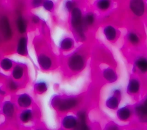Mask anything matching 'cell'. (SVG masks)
<instances>
[{
  "label": "cell",
  "mask_w": 147,
  "mask_h": 130,
  "mask_svg": "<svg viewBox=\"0 0 147 130\" xmlns=\"http://www.w3.org/2000/svg\"><path fill=\"white\" fill-rule=\"evenodd\" d=\"M35 113L33 109L29 108L23 109L18 115L20 121L22 124H28L33 120Z\"/></svg>",
  "instance_id": "7402d4cb"
},
{
  "label": "cell",
  "mask_w": 147,
  "mask_h": 130,
  "mask_svg": "<svg viewBox=\"0 0 147 130\" xmlns=\"http://www.w3.org/2000/svg\"><path fill=\"white\" fill-rule=\"evenodd\" d=\"M100 76L105 82L110 84L116 82L118 79V74L116 68L110 65L101 67Z\"/></svg>",
  "instance_id": "30bf717a"
},
{
  "label": "cell",
  "mask_w": 147,
  "mask_h": 130,
  "mask_svg": "<svg viewBox=\"0 0 147 130\" xmlns=\"http://www.w3.org/2000/svg\"><path fill=\"white\" fill-rule=\"evenodd\" d=\"M144 88L142 78L138 75L131 74L130 76L126 88V93L131 98L138 100Z\"/></svg>",
  "instance_id": "277c9868"
},
{
  "label": "cell",
  "mask_w": 147,
  "mask_h": 130,
  "mask_svg": "<svg viewBox=\"0 0 147 130\" xmlns=\"http://www.w3.org/2000/svg\"><path fill=\"white\" fill-rule=\"evenodd\" d=\"M78 5L77 0H65L63 5L64 9L68 13H69L74 7Z\"/></svg>",
  "instance_id": "83f0119b"
},
{
  "label": "cell",
  "mask_w": 147,
  "mask_h": 130,
  "mask_svg": "<svg viewBox=\"0 0 147 130\" xmlns=\"http://www.w3.org/2000/svg\"><path fill=\"white\" fill-rule=\"evenodd\" d=\"M13 66H14V62L9 58H7V57L3 58L0 61V67L4 71L8 72L11 70Z\"/></svg>",
  "instance_id": "484cf974"
},
{
  "label": "cell",
  "mask_w": 147,
  "mask_h": 130,
  "mask_svg": "<svg viewBox=\"0 0 147 130\" xmlns=\"http://www.w3.org/2000/svg\"><path fill=\"white\" fill-rule=\"evenodd\" d=\"M126 45L133 49H140L143 44L142 36L136 30L130 29L128 30L125 37Z\"/></svg>",
  "instance_id": "ba28073f"
},
{
  "label": "cell",
  "mask_w": 147,
  "mask_h": 130,
  "mask_svg": "<svg viewBox=\"0 0 147 130\" xmlns=\"http://www.w3.org/2000/svg\"><path fill=\"white\" fill-rule=\"evenodd\" d=\"M84 12L78 5L69 13V23L75 39L79 42H84L87 39V31L83 22Z\"/></svg>",
  "instance_id": "3957f363"
},
{
  "label": "cell",
  "mask_w": 147,
  "mask_h": 130,
  "mask_svg": "<svg viewBox=\"0 0 147 130\" xmlns=\"http://www.w3.org/2000/svg\"><path fill=\"white\" fill-rule=\"evenodd\" d=\"M32 97L26 93H22L17 96L16 98V104L21 109L30 108L33 104Z\"/></svg>",
  "instance_id": "e0dca14e"
},
{
  "label": "cell",
  "mask_w": 147,
  "mask_h": 130,
  "mask_svg": "<svg viewBox=\"0 0 147 130\" xmlns=\"http://www.w3.org/2000/svg\"><path fill=\"white\" fill-rule=\"evenodd\" d=\"M116 116L121 122L127 123L130 121L134 117L133 106L126 105L119 107L116 110Z\"/></svg>",
  "instance_id": "7c38bea8"
},
{
  "label": "cell",
  "mask_w": 147,
  "mask_h": 130,
  "mask_svg": "<svg viewBox=\"0 0 147 130\" xmlns=\"http://www.w3.org/2000/svg\"><path fill=\"white\" fill-rule=\"evenodd\" d=\"M54 2L51 0H45L43 1L42 6L44 9L48 11H52L54 8Z\"/></svg>",
  "instance_id": "f546056e"
},
{
  "label": "cell",
  "mask_w": 147,
  "mask_h": 130,
  "mask_svg": "<svg viewBox=\"0 0 147 130\" xmlns=\"http://www.w3.org/2000/svg\"><path fill=\"white\" fill-rule=\"evenodd\" d=\"M131 72L141 78L147 77V55L138 54L133 57Z\"/></svg>",
  "instance_id": "8992f818"
},
{
  "label": "cell",
  "mask_w": 147,
  "mask_h": 130,
  "mask_svg": "<svg viewBox=\"0 0 147 130\" xmlns=\"http://www.w3.org/2000/svg\"><path fill=\"white\" fill-rule=\"evenodd\" d=\"M78 119V126L77 129H89L90 124L88 121V116L87 109L82 106L75 112Z\"/></svg>",
  "instance_id": "5bb4252c"
},
{
  "label": "cell",
  "mask_w": 147,
  "mask_h": 130,
  "mask_svg": "<svg viewBox=\"0 0 147 130\" xmlns=\"http://www.w3.org/2000/svg\"><path fill=\"white\" fill-rule=\"evenodd\" d=\"M60 120V127L64 129H77L78 119L75 113H68L62 115Z\"/></svg>",
  "instance_id": "4fadbf2b"
},
{
  "label": "cell",
  "mask_w": 147,
  "mask_h": 130,
  "mask_svg": "<svg viewBox=\"0 0 147 130\" xmlns=\"http://www.w3.org/2000/svg\"><path fill=\"white\" fill-rule=\"evenodd\" d=\"M19 84L17 81L14 79L9 80L6 84L7 89L10 92H15L17 91L19 88Z\"/></svg>",
  "instance_id": "f1b7e54d"
},
{
  "label": "cell",
  "mask_w": 147,
  "mask_h": 130,
  "mask_svg": "<svg viewBox=\"0 0 147 130\" xmlns=\"http://www.w3.org/2000/svg\"><path fill=\"white\" fill-rule=\"evenodd\" d=\"M104 128L109 130H118L120 129V127L114 121H109L106 124Z\"/></svg>",
  "instance_id": "4dcf8cb0"
},
{
  "label": "cell",
  "mask_w": 147,
  "mask_h": 130,
  "mask_svg": "<svg viewBox=\"0 0 147 130\" xmlns=\"http://www.w3.org/2000/svg\"><path fill=\"white\" fill-rule=\"evenodd\" d=\"M83 95L55 94L51 99V105L58 113L61 115L75 112L83 106Z\"/></svg>",
  "instance_id": "7a4b0ae2"
},
{
  "label": "cell",
  "mask_w": 147,
  "mask_h": 130,
  "mask_svg": "<svg viewBox=\"0 0 147 130\" xmlns=\"http://www.w3.org/2000/svg\"><path fill=\"white\" fill-rule=\"evenodd\" d=\"M127 7L131 15L138 19L144 17L147 12L146 0H127Z\"/></svg>",
  "instance_id": "52a82bcc"
},
{
  "label": "cell",
  "mask_w": 147,
  "mask_h": 130,
  "mask_svg": "<svg viewBox=\"0 0 147 130\" xmlns=\"http://www.w3.org/2000/svg\"><path fill=\"white\" fill-rule=\"evenodd\" d=\"M122 97L111 92L110 94L105 100V107L110 110L116 111L119 107Z\"/></svg>",
  "instance_id": "ac0fdd59"
},
{
  "label": "cell",
  "mask_w": 147,
  "mask_h": 130,
  "mask_svg": "<svg viewBox=\"0 0 147 130\" xmlns=\"http://www.w3.org/2000/svg\"><path fill=\"white\" fill-rule=\"evenodd\" d=\"M37 60L39 67L44 71L50 70L55 66V58L47 52H41L37 54Z\"/></svg>",
  "instance_id": "9c48e42d"
},
{
  "label": "cell",
  "mask_w": 147,
  "mask_h": 130,
  "mask_svg": "<svg viewBox=\"0 0 147 130\" xmlns=\"http://www.w3.org/2000/svg\"><path fill=\"white\" fill-rule=\"evenodd\" d=\"M146 87H147V78H146Z\"/></svg>",
  "instance_id": "e575fe53"
},
{
  "label": "cell",
  "mask_w": 147,
  "mask_h": 130,
  "mask_svg": "<svg viewBox=\"0 0 147 130\" xmlns=\"http://www.w3.org/2000/svg\"><path fill=\"white\" fill-rule=\"evenodd\" d=\"M94 6L98 12L106 13L113 8V0H95Z\"/></svg>",
  "instance_id": "d6986e66"
},
{
  "label": "cell",
  "mask_w": 147,
  "mask_h": 130,
  "mask_svg": "<svg viewBox=\"0 0 147 130\" xmlns=\"http://www.w3.org/2000/svg\"><path fill=\"white\" fill-rule=\"evenodd\" d=\"M1 112L6 118H13L16 113V106L14 103L10 100L5 101L2 105Z\"/></svg>",
  "instance_id": "44dd1931"
},
{
  "label": "cell",
  "mask_w": 147,
  "mask_h": 130,
  "mask_svg": "<svg viewBox=\"0 0 147 130\" xmlns=\"http://www.w3.org/2000/svg\"><path fill=\"white\" fill-rule=\"evenodd\" d=\"M16 53L22 56L28 54V40L25 37H21L19 39L16 48Z\"/></svg>",
  "instance_id": "cb8c5ba5"
},
{
  "label": "cell",
  "mask_w": 147,
  "mask_h": 130,
  "mask_svg": "<svg viewBox=\"0 0 147 130\" xmlns=\"http://www.w3.org/2000/svg\"><path fill=\"white\" fill-rule=\"evenodd\" d=\"M146 2H147V0H146Z\"/></svg>",
  "instance_id": "d590c367"
},
{
  "label": "cell",
  "mask_w": 147,
  "mask_h": 130,
  "mask_svg": "<svg viewBox=\"0 0 147 130\" xmlns=\"http://www.w3.org/2000/svg\"><path fill=\"white\" fill-rule=\"evenodd\" d=\"M34 90L38 94H42L45 93L48 89V84L47 81L40 80L34 84Z\"/></svg>",
  "instance_id": "d4e9b609"
},
{
  "label": "cell",
  "mask_w": 147,
  "mask_h": 130,
  "mask_svg": "<svg viewBox=\"0 0 147 130\" xmlns=\"http://www.w3.org/2000/svg\"><path fill=\"white\" fill-rule=\"evenodd\" d=\"M102 32L105 39L109 43L114 44L120 37V31L114 25L107 23L102 26Z\"/></svg>",
  "instance_id": "8fae6325"
},
{
  "label": "cell",
  "mask_w": 147,
  "mask_h": 130,
  "mask_svg": "<svg viewBox=\"0 0 147 130\" xmlns=\"http://www.w3.org/2000/svg\"><path fill=\"white\" fill-rule=\"evenodd\" d=\"M25 73V68L22 64H16L11 69V77L16 81L21 80L24 77Z\"/></svg>",
  "instance_id": "603a6c76"
},
{
  "label": "cell",
  "mask_w": 147,
  "mask_h": 130,
  "mask_svg": "<svg viewBox=\"0 0 147 130\" xmlns=\"http://www.w3.org/2000/svg\"><path fill=\"white\" fill-rule=\"evenodd\" d=\"M43 1L42 0H32V5L34 7H38L42 5Z\"/></svg>",
  "instance_id": "1f68e13d"
},
{
  "label": "cell",
  "mask_w": 147,
  "mask_h": 130,
  "mask_svg": "<svg viewBox=\"0 0 147 130\" xmlns=\"http://www.w3.org/2000/svg\"><path fill=\"white\" fill-rule=\"evenodd\" d=\"M132 106L133 119L141 125H147V93Z\"/></svg>",
  "instance_id": "5b68a950"
},
{
  "label": "cell",
  "mask_w": 147,
  "mask_h": 130,
  "mask_svg": "<svg viewBox=\"0 0 147 130\" xmlns=\"http://www.w3.org/2000/svg\"><path fill=\"white\" fill-rule=\"evenodd\" d=\"M98 22V17L96 13L92 10L84 12L83 22L86 29L88 31L96 26Z\"/></svg>",
  "instance_id": "9a60e30c"
},
{
  "label": "cell",
  "mask_w": 147,
  "mask_h": 130,
  "mask_svg": "<svg viewBox=\"0 0 147 130\" xmlns=\"http://www.w3.org/2000/svg\"><path fill=\"white\" fill-rule=\"evenodd\" d=\"M5 94H6V92L2 89H1V88H0V95L4 96Z\"/></svg>",
  "instance_id": "836d02e7"
},
{
  "label": "cell",
  "mask_w": 147,
  "mask_h": 130,
  "mask_svg": "<svg viewBox=\"0 0 147 130\" xmlns=\"http://www.w3.org/2000/svg\"><path fill=\"white\" fill-rule=\"evenodd\" d=\"M59 49L63 53H69L75 48V39L70 36L63 37L59 42Z\"/></svg>",
  "instance_id": "2e32d148"
},
{
  "label": "cell",
  "mask_w": 147,
  "mask_h": 130,
  "mask_svg": "<svg viewBox=\"0 0 147 130\" xmlns=\"http://www.w3.org/2000/svg\"><path fill=\"white\" fill-rule=\"evenodd\" d=\"M88 52L86 48L81 46L73 50L64 60V68L69 76H76L86 68L88 60Z\"/></svg>",
  "instance_id": "6da1fadb"
},
{
  "label": "cell",
  "mask_w": 147,
  "mask_h": 130,
  "mask_svg": "<svg viewBox=\"0 0 147 130\" xmlns=\"http://www.w3.org/2000/svg\"><path fill=\"white\" fill-rule=\"evenodd\" d=\"M0 30L4 39L8 40L12 37V31L7 17L3 16L0 19Z\"/></svg>",
  "instance_id": "ffe728a7"
},
{
  "label": "cell",
  "mask_w": 147,
  "mask_h": 130,
  "mask_svg": "<svg viewBox=\"0 0 147 130\" xmlns=\"http://www.w3.org/2000/svg\"><path fill=\"white\" fill-rule=\"evenodd\" d=\"M16 25L17 30L20 34H24L26 31V22L22 16L20 15L18 17L16 20Z\"/></svg>",
  "instance_id": "4316f807"
},
{
  "label": "cell",
  "mask_w": 147,
  "mask_h": 130,
  "mask_svg": "<svg viewBox=\"0 0 147 130\" xmlns=\"http://www.w3.org/2000/svg\"><path fill=\"white\" fill-rule=\"evenodd\" d=\"M32 21L34 23H38L40 22V18L37 15H34L32 18Z\"/></svg>",
  "instance_id": "d6a6232c"
}]
</instances>
